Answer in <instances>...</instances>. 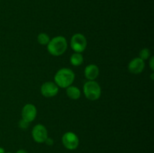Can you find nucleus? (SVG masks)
<instances>
[{"mask_svg":"<svg viewBox=\"0 0 154 153\" xmlns=\"http://www.w3.org/2000/svg\"><path fill=\"white\" fill-rule=\"evenodd\" d=\"M99 74V68L94 64H90L85 68L84 75L89 80H95Z\"/></svg>","mask_w":154,"mask_h":153,"instance_id":"9d476101","label":"nucleus"},{"mask_svg":"<svg viewBox=\"0 0 154 153\" xmlns=\"http://www.w3.org/2000/svg\"><path fill=\"white\" fill-rule=\"evenodd\" d=\"M0 153H5V149L2 147H0Z\"/></svg>","mask_w":154,"mask_h":153,"instance_id":"6ab92c4d","label":"nucleus"},{"mask_svg":"<svg viewBox=\"0 0 154 153\" xmlns=\"http://www.w3.org/2000/svg\"><path fill=\"white\" fill-rule=\"evenodd\" d=\"M45 142H46L47 145H48V146H52L53 144H54V140H53L51 139V138L48 137V138H47V139H46V140H45Z\"/></svg>","mask_w":154,"mask_h":153,"instance_id":"dca6fc26","label":"nucleus"},{"mask_svg":"<svg viewBox=\"0 0 154 153\" xmlns=\"http://www.w3.org/2000/svg\"><path fill=\"white\" fill-rule=\"evenodd\" d=\"M85 97L90 100H96L100 98L102 90L99 84L95 80H89L84 85Z\"/></svg>","mask_w":154,"mask_h":153,"instance_id":"7ed1b4c3","label":"nucleus"},{"mask_svg":"<svg viewBox=\"0 0 154 153\" xmlns=\"http://www.w3.org/2000/svg\"><path fill=\"white\" fill-rule=\"evenodd\" d=\"M23 119L26 120L28 122L34 121L37 116V110L35 105L32 104H27L23 107L22 112H21Z\"/></svg>","mask_w":154,"mask_h":153,"instance_id":"6e6552de","label":"nucleus"},{"mask_svg":"<svg viewBox=\"0 0 154 153\" xmlns=\"http://www.w3.org/2000/svg\"><path fill=\"white\" fill-rule=\"evenodd\" d=\"M153 76H154V74H153V73H152V74H151V76H151V79H152V80H153Z\"/></svg>","mask_w":154,"mask_h":153,"instance_id":"aec40b11","label":"nucleus"},{"mask_svg":"<svg viewBox=\"0 0 154 153\" xmlns=\"http://www.w3.org/2000/svg\"><path fill=\"white\" fill-rule=\"evenodd\" d=\"M144 68H145L144 61L140 58L139 57L133 58L129 63V65H128L129 71L132 74H135L141 73L144 70Z\"/></svg>","mask_w":154,"mask_h":153,"instance_id":"1a4fd4ad","label":"nucleus"},{"mask_svg":"<svg viewBox=\"0 0 154 153\" xmlns=\"http://www.w3.org/2000/svg\"><path fill=\"white\" fill-rule=\"evenodd\" d=\"M66 94L69 98L72 100H78L81 97V90L76 86H70L66 88Z\"/></svg>","mask_w":154,"mask_h":153,"instance_id":"9b49d317","label":"nucleus"},{"mask_svg":"<svg viewBox=\"0 0 154 153\" xmlns=\"http://www.w3.org/2000/svg\"><path fill=\"white\" fill-rule=\"evenodd\" d=\"M70 45L72 49L75 52H82L87 48V39L84 34L81 33H76L72 37Z\"/></svg>","mask_w":154,"mask_h":153,"instance_id":"20e7f679","label":"nucleus"},{"mask_svg":"<svg viewBox=\"0 0 154 153\" xmlns=\"http://www.w3.org/2000/svg\"><path fill=\"white\" fill-rule=\"evenodd\" d=\"M29 122L23 119V118L19 122V127L21 129H26L29 127Z\"/></svg>","mask_w":154,"mask_h":153,"instance_id":"2eb2a0df","label":"nucleus"},{"mask_svg":"<svg viewBox=\"0 0 154 153\" xmlns=\"http://www.w3.org/2000/svg\"><path fill=\"white\" fill-rule=\"evenodd\" d=\"M75 75L73 70L70 68H63L60 69L56 73L54 76V81L55 83L60 88H66L67 87L72 86L75 80Z\"/></svg>","mask_w":154,"mask_h":153,"instance_id":"f257e3e1","label":"nucleus"},{"mask_svg":"<svg viewBox=\"0 0 154 153\" xmlns=\"http://www.w3.org/2000/svg\"><path fill=\"white\" fill-rule=\"evenodd\" d=\"M16 153H28V152H27L24 149H20V150H18Z\"/></svg>","mask_w":154,"mask_h":153,"instance_id":"a211bd4d","label":"nucleus"},{"mask_svg":"<svg viewBox=\"0 0 154 153\" xmlns=\"http://www.w3.org/2000/svg\"><path fill=\"white\" fill-rule=\"evenodd\" d=\"M62 142L67 149L74 150L79 145V139L73 132H66L62 137Z\"/></svg>","mask_w":154,"mask_h":153,"instance_id":"39448f33","label":"nucleus"},{"mask_svg":"<svg viewBox=\"0 0 154 153\" xmlns=\"http://www.w3.org/2000/svg\"><path fill=\"white\" fill-rule=\"evenodd\" d=\"M50 37L46 33H40L37 37V40L41 45H48L50 41Z\"/></svg>","mask_w":154,"mask_h":153,"instance_id":"ddd939ff","label":"nucleus"},{"mask_svg":"<svg viewBox=\"0 0 154 153\" xmlns=\"http://www.w3.org/2000/svg\"><path fill=\"white\" fill-rule=\"evenodd\" d=\"M32 136L36 142H38V143L45 142L47 138L48 137V130L43 124H38L32 128Z\"/></svg>","mask_w":154,"mask_h":153,"instance_id":"423d86ee","label":"nucleus"},{"mask_svg":"<svg viewBox=\"0 0 154 153\" xmlns=\"http://www.w3.org/2000/svg\"><path fill=\"white\" fill-rule=\"evenodd\" d=\"M70 62L74 66H80L84 62V57L81 52H75L70 58Z\"/></svg>","mask_w":154,"mask_h":153,"instance_id":"f8f14e48","label":"nucleus"},{"mask_svg":"<svg viewBox=\"0 0 154 153\" xmlns=\"http://www.w3.org/2000/svg\"><path fill=\"white\" fill-rule=\"evenodd\" d=\"M59 92V87L55 82H46L42 84L41 87V93L46 98H52L57 94Z\"/></svg>","mask_w":154,"mask_h":153,"instance_id":"0eeeda50","label":"nucleus"},{"mask_svg":"<svg viewBox=\"0 0 154 153\" xmlns=\"http://www.w3.org/2000/svg\"><path fill=\"white\" fill-rule=\"evenodd\" d=\"M150 57V50L147 48H144L139 52V58L142 60H147Z\"/></svg>","mask_w":154,"mask_h":153,"instance_id":"4468645a","label":"nucleus"},{"mask_svg":"<svg viewBox=\"0 0 154 153\" xmlns=\"http://www.w3.org/2000/svg\"><path fill=\"white\" fill-rule=\"evenodd\" d=\"M7 153H11V152H7Z\"/></svg>","mask_w":154,"mask_h":153,"instance_id":"412c9836","label":"nucleus"},{"mask_svg":"<svg viewBox=\"0 0 154 153\" xmlns=\"http://www.w3.org/2000/svg\"><path fill=\"white\" fill-rule=\"evenodd\" d=\"M68 47V43L66 38L63 36H57L48 44V50L50 54L54 56H60L66 51Z\"/></svg>","mask_w":154,"mask_h":153,"instance_id":"f03ea898","label":"nucleus"},{"mask_svg":"<svg viewBox=\"0 0 154 153\" xmlns=\"http://www.w3.org/2000/svg\"><path fill=\"white\" fill-rule=\"evenodd\" d=\"M150 67L152 70H154V57L152 56L150 59Z\"/></svg>","mask_w":154,"mask_h":153,"instance_id":"f3484780","label":"nucleus"}]
</instances>
